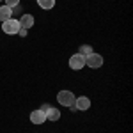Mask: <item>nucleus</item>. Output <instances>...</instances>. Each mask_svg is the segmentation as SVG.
Instances as JSON below:
<instances>
[{"mask_svg": "<svg viewBox=\"0 0 133 133\" xmlns=\"http://www.w3.org/2000/svg\"><path fill=\"white\" fill-rule=\"evenodd\" d=\"M92 51H94V50H92L89 44H82V46H80V50H78V53H80L82 57H87V55H89V53H92Z\"/></svg>", "mask_w": 133, "mask_h": 133, "instance_id": "9b49d317", "label": "nucleus"}, {"mask_svg": "<svg viewBox=\"0 0 133 133\" xmlns=\"http://www.w3.org/2000/svg\"><path fill=\"white\" fill-rule=\"evenodd\" d=\"M83 66H85V57H82L80 53H75L69 57V68L75 69V71H78V69H82Z\"/></svg>", "mask_w": 133, "mask_h": 133, "instance_id": "20e7f679", "label": "nucleus"}, {"mask_svg": "<svg viewBox=\"0 0 133 133\" xmlns=\"http://www.w3.org/2000/svg\"><path fill=\"white\" fill-rule=\"evenodd\" d=\"M76 110H80V112H85V110H89V107H91V99L89 98H85V96H80V98H76L75 99V105H73Z\"/></svg>", "mask_w": 133, "mask_h": 133, "instance_id": "39448f33", "label": "nucleus"}, {"mask_svg": "<svg viewBox=\"0 0 133 133\" xmlns=\"http://www.w3.org/2000/svg\"><path fill=\"white\" fill-rule=\"evenodd\" d=\"M85 64L89 66V68H92V69H99L103 66V57L99 55V53H89L87 57H85Z\"/></svg>", "mask_w": 133, "mask_h": 133, "instance_id": "7ed1b4c3", "label": "nucleus"}, {"mask_svg": "<svg viewBox=\"0 0 133 133\" xmlns=\"http://www.w3.org/2000/svg\"><path fill=\"white\" fill-rule=\"evenodd\" d=\"M48 108H50V105H43V107H41V108H39V110H43V112H46Z\"/></svg>", "mask_w": 133, "mask_h": 133, "instance_id": "4468645a", "label": "nucleus"}, {"mask_svg": "<svg viewBox=\"0 0 133 133\" xmlns=\"http://www.w3.org/2000/svg\"><path fill=\"white\" fill-rule=\"evenodd\" d=\"M18 34H20L21 37H25V36H27V29H20V32H18Z\"/></svg>", "mask_w": 133, "mask_h": 133, "instance_id": "ddd939ff", "label": "nucleus"}, {"mask_svg": "<svg viewBox=\"0 0 133 133\" xmlns=\"http://www.w3.org/2000/svg\"><path fill=\"white\" fill-rule=\"evenodd\" d=\"M20 29H21V27H20V21L14 20V18H9L7 21H4V23H2V30L5 32V34H11V36H12V34H18Z\"/></svg>", "mask_w": 133, "mask_h": 133, "instance_id": "f03ea898", "label": "nucleus"}, {"mask_svg": "<svg viewBox=\"0 0 133 133\" xmlns=\"http://www.w3.org/2000/svg\"><path fill=\"white\" fill-rule=\"evenodd\" d=\"M12 16V7H7V5H2L0 7V21H7Z\"/></svg>", "mask_w": 133, "mask_h": 133, "instance_id": "6e6552de", "label": "nucleus"}, {"mask_svg": "<svg viewBox=\"0 0 133 133\" xmlns=\"http://www.w3.org/2000/svg\"><path fill=\"white\" fill-rule=\"evenodd\" d=\"M30 121H32V124H43L46 121V114L43 110H34L30 114Z\"/></svg>", "mask_w": 133, "mask_h": 133, "instance_id": "423d86ee", "label": "nucleus"}, {"mask_svg": "<svg viewBox=\"0 0 133 133\" xmlns=\"http://www.w3.org/2000/svg\"><path fill=\"white\" fill-rule=\"evenodd\" d=\"M18 21H20L21 29H27V30H29L32 25H34V16H32V14H21V18Z\"/></svg>", "mask_w": 133, "mask_h": 133, "instance_id": "0eeeda50", "label": "nucleus"}, {"mask_svg": "<svg viewBox=\"0 0 133 133\" xmlns=\"http://www.w3.org/2000/svg\"><path fill=\"white\" fill-rule=\"evenodd\" d=\"M44 114H46V119H48V121H59V119H61V112H59L57 108H53V107H50Z\"/></svg>", "mask_w": 133, "mask_h": 133, "instance_id": "1a4fd4ad", "label": "nucleus"}, {"mask_svg": "<svg viewBox=\"0 0 133 133\" xmlns=\"http://www.w3.org/2000/svg\"><path fill=\"white\" fill-rule=\"evenodd\" d=\"M20 4V0H5V5L7 7H16Z\"/></svg>", "mask_w": 133, "mask_h": 133, "instance_id": "f8f14e48", "label": "nucleus"}, {"mask_svg": "<svg viewBox=\"0 0 133 133\" xmlns=\"http://www.w3.org/2000/svg\"><path fill=\"white\" fill-rule=\"evenodd\" d=\"M75 94H73L71 91H61L59 94H57V101L61 103L62 107H73L75 105Z\"/></svg>", "mask_w": 133, "mask_h": 133, "instance_id": "f257e3e1", "label": "nucleus"}, {"mask_svg": "<svg viewBox=\"0 0 133 133\" xmlns=\"http://www.w3.org/2000/svg\"><path fill=\"white\" fill-rule=\"evenodd\" d=\"M37 5L41 7V9H53V5H55V0H37Z\"/></svg>", "mask_w": 133, "mask_h": 133, "instance_id": "9d476101", "label": "nucleus"}]
</instances>
